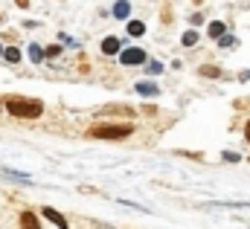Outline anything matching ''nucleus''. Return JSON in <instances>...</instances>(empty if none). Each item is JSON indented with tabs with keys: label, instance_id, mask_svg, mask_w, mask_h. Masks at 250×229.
<instances>
[{
	"label": "nucleus",
	"instance_id": "f257e3e1",
	"mask_svg": "<svg viewBox=\"0 0 250 229\" xmlns=\"http://www.w3.org/2000/svg\"><path fill=\"white\" fill-rule=\"evenodd\" d=\"M6 111L18 119H38L44 114V105L38 99H23V96H6Z\"/></svg>",
	"mask_w": 250,
	"mask_h": 229
},
{
	"label": "nucleus",
	"instance_id": "f03ea898",
	"mask_svg": "<svg viewBox=\"0 0 250 229\" xmlns=\"http://www.w3.org/2000/svg\"><path fill=\"white\" fill-rule=\"evenodd\" d=\"M131 134H134L131 125H93V128H87L90 139H114V142H120V139H128Z\"/></svg>",
	"mask_w": 250,
	"mask_h": 229
},
{
	"label": "nucleus",
	"instance_id": "7ed1b4c3",
	"mask_svg": "<svg viewBox=\"0 0 250 229\" xmlns=\"http://www.w3.org/2000/svg\"><path fill=\"white\" fill-rule=\"evenodd\" d=\"M120 61H123V67H137V64H146L148 58H146V53L140 47H128V50L120 53Z\"/></svg>",
	"mask_w": 250,
	"mask_h": 229
},
{
	"label": "nucleus",
	"instance_id": "20e7f679",
	"mask_svg": "<svg viewBox=\"0 0 250 229\" xmlns=\"http://www.w3.org/2000/svg\"><path fill=\"white\" fill-rule=\"evenodd\" d=\"M41 212H44V218H47V221H53V224H56L59 229H70V224H67V218H64V215H59V212H56L53 206H44Z\"/></svg>",
	"mask_w": 250,
	"mask_h": 229
},
{
	"label": "nucleus",
	"instance_id": "39448f33",
	"mask_svg": "<svg viewBox=\"0 0 250 229\" xmlns=\"http://www.w3.org/2000/svg\"><path fill=\"white\" fill-rule=\"evenodd\" d=\"M134 90H137L140 96H151V99H154V96H160V87H157L154 81H140Z\"/></svg>",
	"mask_w": 250,
	"mask_h": 229
},
{
	"label": "nucleus",
	"instance_id": "423d86ee",
	"mask_svg": "<svg viewBox=\"0 0 250 229\" xmlns=\"http://www.w3.org/2000/svg\"><path fill=\"white\" fill-rule=\"evenodd\" d=\"M21 229H41L38 215H32V212H21Z\"/></svg>",
	"mask_w": 250,
	"mask_h": 229
},
{
	"label": "nucleus",
	"instance_id": "0eeeda50",
	"mask_svg": "<svg viewBox=\"0 0 250 229\" xmlns=\"http://www.w3.org/2000/svg\"><path fill=\"white\" fill-rule=\"evenodd\" d=\"M102 53H105V56H117V53H120V38L108 35V38L102 41Z\"/></svg>",
	"mask_w": 250,
	"mask_h": 229
},
{
	"label": "nucleus",
	"instance_id": "6e6552de",
	"mask_svg": "<svg viewBox=\"0 0 250 229\" xmlns=\"http://www.w3.org/2000/svg\"><path fill=\"white\" fill-rule=\"evenodd\" d=\"M99 114H125V116H134V108H128V105H105Z\"/></svg>",
	"mask_w": 250,
	"mask_h": 229
},
{
	"label": "nucleus",
	"instance_id": "1a4fd4ad",
	"mask_svg": "<svg viewBox=\"0 0 250 229\" xmlns=\"http://www.w3.org/2000/svg\"><path fill=\"white\" fill-rule=\"evenodd\" d=\"M128 15H131V3H128V0H120V3L114 6V18H117V20H125Z\"/></svg>",
	"mask_w": 250,
	"mask_h": 229
},
{
	"label": "nucleus",
	"instance_id": "9d476101",
	"mask_svg": "<svg viewBox=\"0 0 250 229\" xmlns=\"http://www.w3.org/2000/svg\"><path fill=\"white\" fill-rule=\"evenodd\" d=\"M143 32H146V23H143V20H131V23H128V35H131V38H140Z\"/></svg>",
	"mask_w": 250,
	"mask_h": 229
},
{
	"label": "nucleus",
	"instance_id": "9b49d317",
	"mask_svg": "<svg viewBox=\"0 0 250 229\" xmlns=\"http://www.w3.org/2000/svg\"><path fill=\"white\" fill-rule=\"evenodd\" d=\"M198 73H201V76H207V78H221V70H218V67H212V64L198 67Z\"/></svg>",
	"mask_w": 250,
	"mask_h": 229
},
{
	"label": "nucleus",
	"instance_id": "f8f14e48",
	"mask_svg": "<svg viewBox=\"0 0 250 229\" xmlns=\"http://www.w3.org/2000/svg\"><path fill=\"white\" fill-rule=\"evenodd\" d=\"M181 44H184V47H195V44H198V32H195V29L184 32V35H181Z\"/></svg>",
	"mask_w": 250,
	"mask_h": 229
},
{
	"label": "nucleus",
	"instance_id": "ddd939ff",
	"mask_svg": "<svg viewBox=\"0 0 250 229\" xmlns=\"http://www.w3.org/2000/svg\"><path fill=\"white\" fill-rule=\"evenodd\" d=\"M221 35H224V23H221V20H212V23H209V38L218 41Z\"/></svg>",
	"mask_w": 250,
	"mask_h": 229
},
{
	"label": "nucleus",
	"instance_id": "4468645a",
	"mask_svg": "<svg viewBox=\"0 0 250 229\" xmlns=\"http://www.w3.org/2000/svg\"><path fill=\"white\" fill-rule=\"evenodd\" d=\"M3 58H6L9 64H18V61H21V50H18V47H9V50H3Z\"/></svg>",
	"mask_w": 250,
	"mask_h": 229
},
{
	"label": "nucleus",
	"instance_id": "2eb2a0df",
	"mask_svg": "<svg viewBox=\"0 0 250 229\" xmlns=\"http://www.w3.org/2000/svg\"><path fill=\"white\" fill-rule=\"evenodd\" d=\"M29 58H32L35 64H41V61H44V50H41L38 44H29Z\"/></svg>",
	"mask_w": 250,
	"mask_h": 229
},
{
	"label": "nucleus",
	"instance_id": "dca6fc26",
	"mask_svg": "<svg viewBox=\"0 0 250 229\" xmlns=\"http://www.w3.org/2000/svg\"><path fill=\"white\" fill-rule=\"evenodd\" d=\"M233 44H236V38H233V35H221V38H218V47H224V50H230Z\"/></svg>",
	"mask_w": 250,
	"mask_h": 229
},
{
	"label": "nucleus",
	"instance_id": "f3484780",
	"mask_svg": "<svg viewBox=\"0 0 250 229\" xmlns=\"http://www.w3.org/2000/svg\"><path fill=\"white\" fill-rule=\"evenodd\" d=\"M146 70H148L151 76H160V73H163V64H160V61H148V67H146Z\"/></svg>",
	"mask_w": 250,
	"mask_h": 229
},
{
	"label": "nucleus",
	"instance_id": "a211bd4d",
	"mask_svg": "<svg viewBox=\"0 0 250 229\" xmlns=\"http://www.w3.org/2000/svg\"><path fill=\"white\" fill-rule=\"evenodd\" d=\"M59 53H62V47H59V44H53V47H47V53H44V56L56 58V56H59Z\"/></svg>",
	"mask_w": 250,
	"mask_h": 229
},
{
	"label": "nucleus",
	"instance_id": "6ab92c4d",
	"mask_svg": "<svg viewBox=\"0 0 250 229\" xmlns=\"http://www.w3.org/2000/svg\"><path fill=\"white\" fill-rule=\"evenodd\" d=\"M224 160H227V163H239L242 157H239V154H233V151H227V154H224Z\"/></svg>",
	"mask_w": 250,
	"mask_h": 229
},
{
	"label": "nucleus",
	"instance_id": "aec40b11",
	"mask_svg": "<svg viewBox=\"0 0 250 229\" xmlns=\"http://www.w3.org/2000/svg\"><path fill=\"white\" fill-rule=\"evenodd\" d=\"M15 3H18L21 9H26V6H29V0H15Z\"/></svg>",
	"mask_w": 250,
	"mask_h": 229
},
{
	"label": "nucleus",
	"instance_id": "412c9836",
	"mask_svg": "<svg viewBox=\"0 0 250 229\" xmlns=\"http://www.w3.org/2000/svg\"><path fill=\"white\" fill-rule=\"evenodd\" d=\"M245 139H248V142H250V122H248V125H245Z\"/></svg>",
	"mask_w": 250,
	"mask_h": 229
},
{
	"label": "nucleus",
	"instance_id": "4be33fe9",
	"mask_svg": "<svg viewBox=\"0 0 250 229\" xmlns=\"http://www.w3.org/2000/svg\"><path fill=\"white\" fill-rule=\"evenodd\" d=\"M242 81H250V73H242Z\"/></svg>",
	"mask_w": 250,
	"mask_h": 229
},
{
	"label": "nucleus",
	"instance_id": "5701e85b",
	"mask_svg": "<svg viewBox=\"0 0 250 229\" xmlns=\"http://www.w3.org/2000/svg\"><path fill=\"white\" fill-rule=\"evenodd\" d=\"M195 3H204V0H195Z\"/></svg>",
	"mask_w": 250,
	"mask_h": 229
},
{
	"label": "nucleus",
	"instance_id": "b1692460",
	"mask_svg": "<svg viewBox=\"0 0 250 229\" xmlns=\"http://www.w3.org/2000/svg\"><path fill=\"white\" fill-rule=\"evenodd\" d=\"M0 56H3V47H0Z\"/></svg>",
	"mask_w": 250,
	"mask_h": 229
}]
</instances>
